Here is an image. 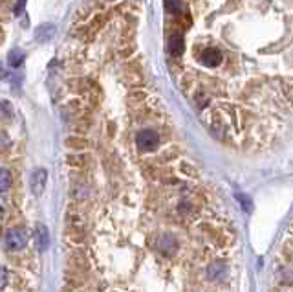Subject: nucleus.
<instances>
[{
  "label": "nucleus",
  "mask_w": 293,
  "mask_h": 292,
  "mask_svg": "<svg viewBox=\"0 0 293 292\" xmlns=\"http://www.w3.org/2000/svg\"><path fill=\"white\" fill-rule=\"evenodd\" d=\"M26 245H28V231L24 230V228H11V230L6 231L4 237L6 250L17 252V250H22Z\"/></svg>",
  "instance_id": "nucleus-1"
},
{
  "label": "nucleus",
  "mask_w": 293,
  "mask_h": 292,
  "mask_svg": "<svg viewBox=\"0 0 293 292\" xmlns=\"http://www.w3.org/2000/svg\"><path fill=\"white\" fill-rule=\"evenodd\" d=\"M46 180H48V173L44 169H35L31 173V180H29V184H31V191L35 195H41L44 191V186H46Z\"/></svg>",
  "instance_id": "nucleus-4"
},
{
  "label": "nucleus",
  "mask_w": 293,
  "mask_h": 292,
  "mask_svg": "<svg viewBox=\"0 0 293 292\" xmlns=\"http://www.w3.org/2000/svg\"><path fill=\"white\" fill-rule=\"evenodd\" d=\"M136 145L140 147V151H154L159 145L158 132L152 129H143L136 134Z\"/></svg>",
  "instance_id": "nucleus-2"
},
{
  "label": "nucleus",
  "mask_w": 293,
  "mask_h": 292,
  "mask_svg": "<svg viewBox=\"0 0 293 292\" xmlns=\"http://www.w3.org/2000/svg\"><path fill=\"white\" fill-rule=\"evenodd\" d=\"M200 63L204 66H207V68H216L222 63V53L218 50H214V48H207V50L202 52Z\"/></svg>",
  "instance_id": "nucleus-3"
},
{
  "label": "nucleus",
  "mask_w": 293,
  "mask_h": 292,
  "mask_svg": "<svg viewBox=\"0 0 293 292\" xmlns=\"http://www.w3.org/2000/svg\"><path fill=\"white\" fill-rule=\"evenodd\" d=\"M11 186V174L8 169H2L0 167V193H4V191H8Z\"/></svg>",
  "instance_id": "nucleus-7"
},
{
  "label": "nucleus",
  "mask_w": 293,
  "mask_h": 292,
  "mask_svg": "<svg viewBox=\"0 0 293 292\" xmlns=\"http://www.w3.org/2000/svg\"><path fill=\"white\" fill-rule=\"evenodd\" d=\"M183 52V39L182 35H172L169 39V53L172 55H180Z\"/></svg>",
  "instance_id": "nucleus-6"
},
{
  "label": "nucleus",
  "mask_w": 293,
  "mask_h": 292,
  "mask_svg": "<svg viewBox=\"0 0 293 292\" xmlns=\"http://www.w3.org/2000/svg\"><path fill=\"white\" fill-rule=\"evenodd\" d=\"M6 76H8V74H6V70L2 68V66H0V79H4Z\"/></svg>",
  "instance_id": "nucleus-15"
},
{
  "label": "nucleus",
  "mask_w": 293,
  "mask_h": 292,
  "mask_svg": "<svg viewBox=\"0 0 293 292\" xmlns=\"http://www.w3.org/2000/svg\"><path fill=\"white\" fill-rule=\"evenodd\" d=\"M6 283H8V270L0 265V290L6 287Z\"/></svg>",
  "instance_id": "nucleus-10"
},
{
  "label": "nucleus",
  "mask_w": 293,
  "mask_h": 292,
  "mask_svg": "<svg viewBox=\"0 0 293 292\" xmlns=\"http://www.w3.org/2000/svg\"><path fill=\"white\" fill-rule=\"evenodd\" d=\"M22 61H24L22 50H13V52L10 53V57H8V63H10V66H13V68H19V66L22 65Z\"/></svg>",
  "instance_id": "nucleus-8"
},
{
  "label": "nucleus",
  "mask_w": 293,
  "mask_h": 292,
  "mask_svg": "<svg viewBox=\"0 0 293 292\" xmlns=\"http://www.w3.org/2000/svg\"><path fill=\"white\" fill-rule=\"evenodd\" d=\"M24 4H26V0H19V2H17V6H15V13L19 15L20 11L24 10Z\"/></svg>",
  "instance_id": "nucleus-13"
},
{
  "label": "nucleus",
  "mask_w": 293,
  "mask_h": 292,
  "mask_svg": "<svg viewBox=\"0 0 293 292\" xmlns=\"http://www.w3.org/2000/svg\"><path fill=\"white\" fill-rule=\"evenodd\" d=\"M163 2H165V10L169 13H180V8H182L180 0H163Z\"/></svg>",
  "instance_id": "nucleus-9"
},
{
  "label": "nucleus",
  "mask_w": 293,
  "mask_h": 292,
  "mask_svg": "<svg viewBox=\"0 0 293 292\" xmlns=\"http://www.w3.org/2000/svg\"><path fill=\"white\" fill-rule=\"evenodd\" d=\"M35 241H37L39 250H46L48 243H50V237H48V230L44 224H37V230H35Z\"/></svg>",
  "instance_id": "nucleus-5"
},
{
  "label": "nucleus",
  "mask_w": 293,
  "mask_h": 292,
  "mask_svg": "<svg viewBox=\"0 0 293 292\" xmlns=\"http://www.w3.org/2000/svg\"><path fill=\"white\" fill-rule=\"evenodd\" d=\"M238 200L244 204V210H246V212H249V210H251V202H249V200H247L244 195H238Z\"/></svg>",
  "instance_id": "nucleus-12"
},
{
  "label": "nucleus",
  "mask_w": 293,
  "mask_h": 292,
  "mask_svg": "<svg viewBox=\"0 0 293 292\" xmlns=\"http://www.w3.org/2000/svg\"><path fill=\"white\" fill-rule=\"evenodd\" d=\"M10 145H11L10 138L6 136V134H0V149H6V147H10Z\"/></svg>",
  "instance_id": "nucleus-11"
},
{
  "label": "nucleus",
  "mask_w": 293,
  "mask_h": 292,
  "mask_svg": "<svg viewBox=\"0 0 293 292\" xmlns=\"http://www.w3.org/2000/svg\"><path fill=\"white\" fill-rule=\"evenodd\" d=\"M4 212H6V204H4V200L0 198V219L4 217Z\"/></svg>",
  "instance_id": "nucleus-14"
}]
</instances>
